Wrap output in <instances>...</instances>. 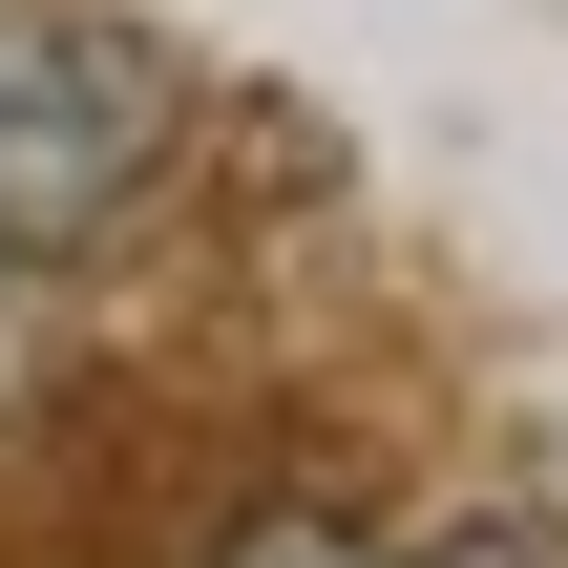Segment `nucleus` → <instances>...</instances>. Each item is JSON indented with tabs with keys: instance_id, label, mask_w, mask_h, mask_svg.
<instances>
[{
	"instance_id": "nucleus-1",
	"label": "nucleus",
	"mask_w": 568,
	"mask_h": 568,
	"mask_svg": "<svg viewBox=\"0 0 568 568\" xmlns=\"http://www.w3.org/2000/svg\"><path fill=\"white\" fill-rule=\"evenodd\" d=\"M148 148H169V42L84 0H0V274L84 253L148 190Z\"/></svg>"
},
{
	"instance_id": "nucleus-2",
	"label": "nucleus",
	"mask_w": 568,
	"mask_h": 568,
	"mask_svg": "<svg viewBox=\"0 0 568 568\" xmlns=\"http://www.w3.org/2000/svg\"><path fill=\"white\" fill-rule=\"evenodd\" d=\"M211 568H400V548H379V527H337V506H253Z\"/></svg>"
},
{
	"instance_id": "nucleus-3",
	"label": "nucleus",
	"mask_w": 568,
	"mask_h": 568,
	"mask_svg": "<svg viewBox=\"0 0 568 568\" xmlns=\"http://www.w3.org/2000/svg\"><path fill=\"white\" fill-rule=\"evenodd\" d=\"M422 568H548V548H527V527H485V548H422Z\"/></svg>"
}]
</instances>
